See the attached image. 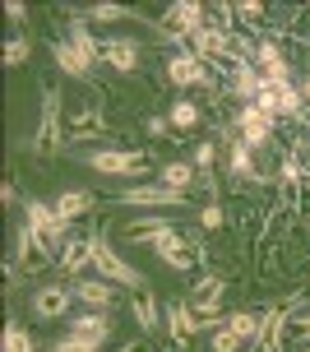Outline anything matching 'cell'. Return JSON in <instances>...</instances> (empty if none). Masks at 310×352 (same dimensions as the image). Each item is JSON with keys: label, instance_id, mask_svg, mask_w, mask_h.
<instances>
[{"label": "cell", "instance_id": "obj_1", "mask_svg": "<svg viewBox=\"0 0 310 352\" xmlns=\"http://www.w3.org/2000/svg\"><path fill=\"white\" fill-rule=\"evenodd\" d=\"M130 236L144 241V246H157V255L172 264V269H199V241H186V236H181L172 223H162V218H144V223H135Z\"/></svg>", "mask_w": 310, "mask_h": 352}, {"label": "cell", "instance_id": "obj_2", "mask_svg": "<svg viewBox=\"0 0 310 352\" xmlns=\"http://www.w3.org/2000/svg\"><path fill=\"white\" fill-rule=\"evenodd\" d=\"M23 223H28V228L42 236V246H47L56 260H60V246L69 241V223H65V218H60L52 204H42V199H28V204H23Z\"/></svg>", "mask_w": 310, "mask_h": 352}, {"label": "cell", "instance_id": "obj_3", "mask_svg": "<svg viewBox=\"0 0 310 352\" xmlns=\"http://www.w3.org/2000/svg\"><path fill=\"white\" fill-rule=\"evenodd\" d=\"M93 274H98V278L121 283V287H130V292H144V274L130 269V264L111 250V241H102V236H93Z\"/></svg>", "mask_w": 310, "mask_h": 352}, {"label": "cell", "instance_id": "obj_4", "mask_svg": "<svg viewBox=\"0 0 310 352\" xmlns=\"http://www.w3.org/2000/svg\"><path fill=\"white\" fill-rule=\"evenodd\" d=\"M37 153H56L60 148V88H42V116L33 130Z\"/></svg>", "mask_w": 310, "mask_h": 352}, {"label": "cell", "instance_id": "obj_5", "mask_svg": "<svg viewBox=\"0 0 310 352\" xmlns=\"http://www.w3.org/2000/svg\"><path fill=\"white\" fill-rule=\"evenodd\" d=\"M88 167H98L107 176H144L148 153H139V148H98V153H88Z\"/></svg>", "mask_w": 310, "mask_h": 352}, {"label": "cell", "instance_id": "obj_6", "mask_svg": "<svg viewBox=\"0 0 310 352\" xmlns=\"http://www.w3.org/2000/svg\"><path fill=\"white\" fill-rule=\"evenodd\" d=\"M162 28H167V37H195L204 28V5L199 0H176L162 19Z\"/></svg>", "mask_w": 310, "mask_h": 352}, {"label": "cell", "instance_id": "obj_7", "mask_svg": "<svg viewBox=\"0 0 310 352\" xmlns=\"http://www.w3.org/2000/svg\"><path fill=\"white\" fill-rule=\"evenodd\" d=\"M69 297H74V287H60V283H47V287H37L33 292V316L37 320H60L69 316Z\"/></svg>", "mask_w": 310, "mask_h": 352}, {"label": "cell", "instance_id": "obj_8", "mask_svg": "<svg viewBox=\"0 0 310 352\" xmlns=\"http://www.w3.org/2000/svg\"><path fill=\"white\" fill-rule=\"evenodd\" d=\"M19 269H23V274H37V269H47V264H56V255L47 246H42V236H37L33 228H28V223H23V228H19Z\"/></svg>", "mask_w": 310, "mask_h": 352}, {"label": "cell", "instance_id": "obj_9", "mask_svg": "<svg viewBox=\"0 0 310 352\" xmlns=\"http://www.w3.org/2000/svg\"><path fill=\"white\" fill-rule=\"evenodd\" d=\"M88 264H93V236H79V232H69V241L60 246V260H56V269H60L65 278H79Z\"/></svg>", "mask_w": 310, "mask_h": 352}, {"label": "cell", "instance_id": "obj_10", "mask_svg": "<svg viewBox=\"0 0 310 352\" xmlns=\"http://www.w3.org/2000/svg\"><path fill=\"white\" fill-rule=\"evenodd\" d=\"M292 306H296V301L264 311V329H259V338H255V348H259V352H283V329L292 324Z\"/></svg>", "mask_w": 310, "mask_h": 352}, {"label": "cell", "instance_id": "obj_11", "mask_svg": "<svg viewBox=\"0 0 310 352\" xmlns=\"http://www.w3.org/2000/svg\"><path fill=\"white\" fill-rule=\"evenodd\" d=\"M167 329H172L176 348H186L190 338L199 334V316H195V306H190V301H172V306H167Z\"/></svg>", "mask_w": 310, "mask_h": 352}, {"label": "cell", "instance_id": "obj_12", "mask_svg": "<svg viewBox=\"0 0 310 352\" xmlns=\"http://www.w3.org/2000/svg\"><path fill=\"white\" fill-rule=\"evenodd\" d=\"M121 204H144V209H157V204H186V195L181 190H167L162 181L157 186H130L121 195Z\"/></svg>", "mask_w": 310, "mask_h": 352}, {"label": "cell", "instance_id": "obj_13", "mask_svg": "<svg viewBox=\"0 0 310 352\" xmlns=\"http://www.w3.org/2000/svg\"><path fill=\"white\" fill-rule=\"evenodd\" d=\"M74 297L84 301L88 311H111V306H116V292H111V283H102L98 274H93V278H74Z\"/></svg>", "mask_w": 310, "mask_h": 352}, {"label": "cell", "instance_id": "obj_14", "mask_svg": "<svg viewBox=\"0 0 310 352\" xmlns=\"http://www.w3.org/2000/svg\"><path fill=\"white\" fill-rule=\"evenodd\" d=\"M52 56H56V65L69 74V79H93V65H88V56L69 42V37H60V42H52Z\"/></svg>", "mask_w": 310, "mask_h": 352}, {"label": "cell", "instance_id": "obj_15", "mask_svg": "<svg viewBox=\"0 0 310 352\" xmlns=\"http://www.w3.org/2000/svg\"><path fill=\"white\" fill-rule=\"evenodd\" d=\"M274 121H278V116H269V111H259L255 102H245V107H241V130H245L241 140L250 144V148H259V144H269V130H274Z\"/></svg>", "mask_w": 310, "mask_h": 352}, {"label": "cell", "instance_id": "obj_16", "mask_svg": "<svg viewBox=\"0 0 310 352\" xmlns=\"http://www.w3.org/2000/svg\"><path fill=\"white\" fill-rule=\"evenodd\" d=\"M167 74H172V84H181V88H190V84H204L208 88V84H213L199 56H172V60H167Z\"/></svg>", "mask_w": 310, "mask_h": 352}, {"label": "cell", "instance_id": "obj_17", "mask_svg": "<svg viewBox=\"0 0 310 352\" xmlns=\"http://www.w3.org/2000/svg\"><path fill=\"white\" fill-rule=\"evenodd\" d=\"M102 60L111 65V70L130 74L139 65V42H125V37H107L102 42Z\"/></svg>", "mask_w": 310, "mask_h": 352}, {"label": "cell", "instance_id": "obj_18", "mask_svg": "<svg viewBox=\"0 0 310 352\" xmlns=\"http://www.w3.org/2000/svg\"><path fill=\"white\" fill-rule=\"evenodd\" d=\"M227 292V278H199V287H195V297H190V306H195V316L208 320L218 316V301H223Z\"/></svg>", "mask_w": 310, "mask_h": 352}, {"label": "cell", "instance_id": "obj_19", "mask_svg": "<svg viewBox=\"0 0 310 352\" xmlns=\"http://www.w3.org/2000/svg\"><path fill=\"white\" fill-rule=\"evenodd\" d=\"M69 334L88 338V343H98V348H102L107 334H111V316H107V311H98V316H93V311H88V316H74V320H69Z\"/></svg>", "mask_w": 310, "mask_h": 352}, {"label": "cell", "instance_id": "obj_20", "mask_svg": "<svg viewBox=\"0 0 310 352\" xmlns=\"http://www.w3.org/2000/svg\"><path fill=\"white\" fill-rule=\"evenodd\" d=\"M130 316H135V324L144 334H153L157 324H162V306H157L153 292H135V297H130Z\"/></svg>", "mask_w": 310, "mask_h": 352}, {"label": "cell", "instance_id": "obj_21", "mask_svg": "<svg viewBox=\"0 0 310 352\" xmlns=\"http://www.w3.org/2000/svg\"><path fill=\"white\" fill-rule=\"evenodd\" d=\"M232 176H236V181H274L269 172H259V167H255L250 144H245V140H232Z\"/></svg>", "mask_w": 310, "mask_h": 352}, {"label": "cell", "instance_id": "obj_22", "mask_svg": "<svg viewBox=\"0 0 310 352\" xmlns=\"http://www.w3.org/2000/svg\"><path fill=\"white\" fill-rule=\"evenodd\" d=\"M69 42H74V47L88 56V65H98V60H102V42L93 37L88 19H69Z\"/></svg>", "mask_w": 310, "mask_h": 352}, {"label": "cell", "instance_id": "obj_23", "mask_svg": "<svg viewBox=\"0 0 310 352\" xmlns=\"http://www.w3.org/2000/svg\"><path fill=\"white\" fill-rule=\"evenodd\" d=\"M259 88H264V79H259L255 65H236V70H232V93L241 98V107H245V102H255Z\"/></svg>", "mask_w": 310, "mask_h": 352}, {"label": "cell", "instance_id": "obj_24", "mask_svg": "<svg viewBox=\"0 0 310 352\" xmlns=\"http://www.w3.org/2000/svg\"><path fill=\"white\" fill-rule=\"evenodd\" d=\"M227 329L245 343H255L259 329H264V311H236V316H227Z\"/></svg>", "mask_w": 310, "mask_h": 352}, {"label": "cell", "instance_id": "obj_25", "mask_svg": "<svg viewBox=\"0 0 310 352\" xmlns=\"http://www.w3.org/2000/svg\"><path fill=\"white\" fill-rule=\"evenodd\" d=\"M69 135L74 140H93V135H102V116L93 111V102H84L74 111V121H69Z\"/></svg>", "mask_w": 310, "mask_h": 352}, {"label": "cell", "instance_id": "obj_26", "mask_svg": "<svg viewBox=\"0 0 310 352\" xmlns=\"http://www.w3.org/2000/svg\"><path fill=\"white\" fill-rule=\"evenodd\" d=\"M88 204H93V195H84V190H65V195H56V204L52 209L65 218V223H74L79 213H88Z\"/></svg>", "mask_w": 310, "mask_h": 352}, {"label": "cell", "instance_id": "obj_27", "mask_svg": "<svg viewBox=\"0 0 310 352\" xmlns=\"http://www.w3.org/2000/svg\"><path fill=\"white\" fill-rule=\"evenodd\" d=\"M195 172H199L195 162H167V167H162V186H167V190H181V195H186V190H190V181H195Z\"/></svg>", "mask_w": 310, "mask_h": 352}, {"label": "cell", "instance_id": "obj_28", "mask_svg": "<svg viewBox=\"0 0 310 352\" xmlns=\"http://www.w3.org/2000/svg\"><path fill=\"white\" fill-rule=\"evenodd\" d=\"M274 102H278V116H301V88L278 84L274 88Z\"/></svg>", "mask_w": 310, "mask_h": 352}, {"label": "cell", "instance_id": "obj_29", "mask_svg": "<svg viewBox=\"0 0 310 352\" xmlns=\"http://www.w3.org/2000/svg\"><path fill=\"white\" fill-rule=\"evenodd\" d=\"M5 352H33V334L28 329H19V324H5Z\"/></svg>", "mask_w": 310, "mask_h": 352}, {"label": "cell", "instance_id": "obj_30", "mask_svg": "<svg viewBox=\"0 0 310 352\" xmlns=\"http://www.w3.org/2000/svg\"><path fill=\"white\" fill-rule=\"evenodd\" d=\"M167 121H172V130H190V125H199V107L195 102H176Z\"/></svg>", "mask_w": 310, "mask_h": 352}, {"label": "cell", "instance_id": "obj_31", "mask_svg": "<svg viewBox=\"0 0 310 352\" xmlns=\"http://www.w3.org/2000/svg\"><path fill=\"white\" fill-rule=\"evenodd\" d=\"M28 60V37H10L5 42V65H23Z\"/></svg>", "mask_w": 310, "mask_h": 352}, {"label": "cell", "instance_id": "obj_32", "mask_svg": "<svg viewBox=\"0 0 310 352\" xmlns=\"http://www.w3.org/2000/svg\"><path fill=\"white\" fill-rule=\"evenodd\" d=\"M93 19L98 23H116V19H135L125 5H93Z\"/></svg>", "mask_w": 310, "mask_h": 352}, {"label": "cell", "instance_id": "obj_33", "mask_svg": "<svg viewBox=\"0 0 310 352\" xmlns=\"http://www.w3.org/2000/svg\"><path fill=\"white\" fill-rule=\"evenodd\" d=\"M241 343H245V338H236L232 329H227V324L218 329V334H213V352H241Z\"/></svg>", "mask_w": 310, "mask_h": 352}, {"label": "cell", "instance_id": "obj_34", "mask_svg": "<svg viewBox=\"0 0 310 352\" xmlns=\"http://www.w3.org/2000/svg\"><path fill=\"white\" fill-rule=\"evenodd\" d=\"M52 352H102L98 343H88V338H74V334H65L60 343H56Z\"/></svg>", "mask_w": 310, "mask_h": 352}, {"label": "cell", "instance_id": "obj_35", "mask_svg": "<svg viewBox=\"0 0 310 352\" xmlns=\"http://www.w3.org/2000/svg\"><path fill=\"white\" fill-rule=\"evenodd\" d=\"M195 167H199V176H204L208 172V167H213V144H199V148H195Z\"/></svg>", "mask_w": 310, "mask_h": 352}, {"label": "cell", "instance_id": "obj_36", "mask_svg": "<svg viewBox=\"0 0 310 352\" xmlns=\"http://www.w3.org/2000/svg\"><path fill=\"white\" fill-rule=\"evenodd\" d=\"M292 329L301 343H310V311H301V316H292Z\"/></svg>", "mask_w": 310, "mask_h": 352}, {"label": "cell", "instance_id": "obj_37", "mask_svg": "<svg viewBox=\"0 0 310 352\" xmlns=\"http://www.w3.org/2000/svg\"><path fill=\"white\" fill-rule=\"evenodd\" d=\"M236 14H245V23H259V19H264V5L245 0V5H236Z\"/></svg>", "mask_w": 310, "mask_h": 352}, {"label": "cell", "instance_id": "obj_38", "mask_svg": "<svg viewBox=\"0 0 310 352\" xmlns=\"http://www.w3.org/2000/svg\"><path fill=\"white\" fill-rule=\"evenodd\" d=\"M199 223H204V228H223V209H218V204H208Z\"/></svg>", "mask_w": 310, "mask_h": 352}, {"label": "cell", "instance_id": "obj_39", "mask_svg": "<svg viewBox=\"0 0 310 352\" xmlns=\"http://www.w3.org/2000/svg\"><path fill=\"white\" fill-rule=\"evenodd\" d=\"M172 121H162V116H148V135H167Z\"/></svg>", "mask_w": 310, "mask_h": 352}, {"label": "cell", "instance_id": "obj_40", "mask_svg": "<svg viewBox=\"0 0 310 352\" xmlns=\"http://www.w3.org/2000/svg\"><path fill=\"white\" fill-rule=\"evenodd\" d=\"M5 14H10V19H14V23H19V19H28V10H23L19 0H10V5H5Z\"/></svg>", "mask_w": 310, "mask_h": 352}, {"label": "cell", "instance_id": "obj_41", "mask_svg": "<svg viewBox=\"0 0 310 352\" xmlns=\"http://www.w3.org/2000/svg\"><path fill=\"white\" fill-rule=\"evenodd\" d=\"M296 158H301V162L310 167V140H296Z\"/></svg>", "mask_w": 310, "mask_h": 352}, {"label": "cell", "instance_id": "obj_42", "mask_svg": "<svg viewBox=\"0 0 310 352\" xmlns=\"http://www.w3.org/2000/svg\"><path fill=\"white\" fill-rule=\"evenodd\" d=\"M121 352H148V343H125Z\"/></svg>", "mask_w": 310, "mask_h": 352}, {"label": "cell", "instance_id": "obj_43", "mask_svg": "<svg viewBox=\"0 0 310 352\" xmlns=\"http://www.w3.org/2000/svg\"><path fill=\"white\" fill-rule=\"evenodd\" d=\"M301 102H310V79H306V84H301Z\"/></svg>", "mask_w": 310, "mask_h": 352}]
</instances>
